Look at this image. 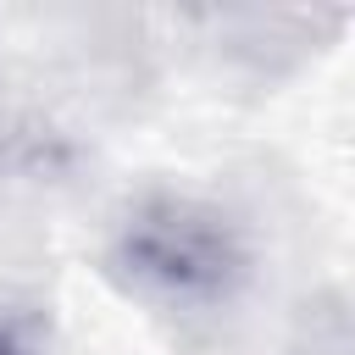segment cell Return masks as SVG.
Segmentation results:
<instances>
[{
	"instance_id": "obj_1",
	"label": "cell",
	"mask_w": 355,
	"mask_h": 355,
	"mask_svg": "<svg viewBox=\"0 0 355 355\" xmlns=\"http://www.w3.org/2000/svg\"><path fill=\"white\" fill-rule=\"evenodd\" d=\"M250 266L255 250L244 222L183 189L128 200L105 239V272L155 311H222L250 283Z\"/></svg>"
},
{
	"instance_id": "obj_2",
	"label": "cell",
	"mask_w": 355,
	"mask_h": 355,
	"mask_svg": "<svg viewBox=\"0 0 355 355\" xmlns=\"http://www.w3.org/2000/svg\"><path fill=\"white\" fill-rule=\"evenodd\" d=\"M0 355H28V349H22V344H17L11 333H0Z\"/></svg>"
}]
</instances>
